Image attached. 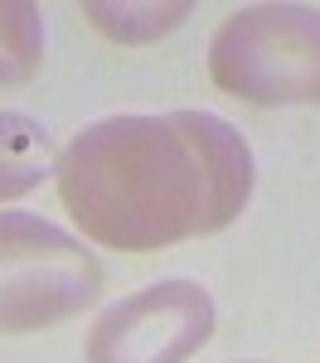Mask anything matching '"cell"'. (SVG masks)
<instances>
[{"label":"cell","instance_id":"obj_1","mask_svg":"<svg viewBox=\"0 0 320 363\" xmlns=\"http://www.w3.org/2000/svg\"><path fill=\"white\" fill-rule=\"evenodd\" d=\"M58 199L97 247L160 252L228 228L253 194V150L214 112L102 116L58 150Z\"/></svg>","mask_w":320,"mask_h":363},{"label":"cell","instance_id":"obj_2","mask_svg":"<svg viewBox=\"0 0 320 363\" xmlns=\"http://www.w3.org/2000/svg\"><path fill=\"white\" fill-rule=\"evenodd\" d=\"M209 78L253 107H320V10L248 5L209 39Z\"/></svg>","mask_w":320,"mask_h":363},{"label":"cell","instance_id":"obj_3","mask_svg":"<svg viewBox=\"0 0 320 363\" xmlns=\"http://www.w3.org/2000/svg\"><path fill=\"white\" fill-rule=\"evenodd\" d=\"M102 296V262L34 213H0V335H34Z\"/></svg>","mask_w":320,"mask_h":363},{"label":"cell","instance_id":"obj_4","mask_svg":"<svg viewBox=\"0 0 320 363\" xmlns=\"http://www.w3.org/2000/svg\"><path fill=\"white\" fill-rule=\"evenodd\" d=\"M214 335V296L199 281H155L116 301L87 335V363H189Z\"/></svg>","mask_w":320,"mask_h":363},{"label":"cell","instance_id":"obj_5","mask_svg":"<svg viewBox=\"0 0 320 363\" xmlns=\"http://www.w3.org/2000/svg\"><path fill=\"white\" fill-rule=\"evenodd\" d=\"M54 165H58L54 136L34 116L0 112V203L39 189L44 174H54Z\"/></svg>","mask_w":320,"mask_h":363},{"label":"cell","instance_id":"obj_6","mask_svg":"<svg viewBox=\"0 0 320 363\" xmlns=\"http://www.w3.org/2000/svg\"><path fill=\"white\" fill-rule=\"evenodd\" d=\"M44 63V20L29 0H0V87L29 83Z\"/></svg>","mask_w":320,"mask_h":363}]
</instances>
